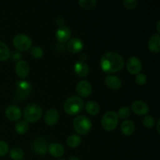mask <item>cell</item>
I'll return each mask as SVG.
<instances>
[{
    "label": "cell",
    "instance_id": "cell-1",
    "mask_svg": "<svg viewBox=\"0 0 160 160\" xmlns=\"http://www.w3.org/2000/svg\"><path fill=\"white\" fill-rule=\"evenodd\" d=\"M102 70L106 73H115L122 70L124 66V59L119 53L109 52L102 56L100 60Z\"/></svg>",
    "mask_w": 160,
    "mask_h": 160
},
{
    "label": "cell",
    "instance_id": "cell-2",
    "mask_svg": "<svg viewBox=\"0 0 160 160\" xmlns=\"http://www.w3.org/2000/svg\"><path fill=\"white\" fill-rule=\"evenodd\" d=\"M64 110L69 115H76L84 108V102L78 96H71L67 98L63 105Z\"/></svg>",
    "mask_w": 160,
    "mask_h": 160
},
{
    "label": "cell",
    "instance_id": "cell-3",
    "mask_svg": "<svg viewBox=\"0 0 160 160\" xmlns=\"http://www.w3.org/2000/svg\"><path fill=\"white\" fill-rule=\"evenodd\" d=\"M42 115V109L39 105L31 103L28 105L23 111V117L27 122L34 123L39 120Z\"/></svg>",
    "mask_w": 160,
    "mask_h": 160
},
{
    "label": "cell",
    "instance_id": "cell-4",
    "mask_svg": "<svg viewBox=\"0 0 160 160\" xmlns=\"http://www.w3.org/2000/svg\"><path fill=\"white\" fill-rule=\"evenodd\" d=\"M73 128L79 134H86L92 128V122L85 116H78L73 120Z\"/></svg>",
    "mask_w": 160,
    "mask_h": 160
},
{
    "label": "cell",
    "instance_id": "cell-5",
    "mask_svg": "<svg viewBox=\"0 0 160 160\" xmlns=\"http://www.w3.org/2000/svg\"><path fill=\"white\" fill-rule=\"evenodd\" d=\"M119 122V117L114 111L106 112L102 117V126L106 131H113L117 128Z\"/></svg>",
    "mask_w": 160,
    "mask_h": 160
},
{
    "label": "cell",
    "instance_id": "cell-6",
    "mask_svg": "<svg viewBox=\"0 0 160 160\" xmlns=\"http://www.w3.org/2000/svg\"><path fill=\"white\" fill-rule=\"evenodd\" d=\"M12 42L15 48L20 51H28L32 45L31 38L24 34H17L13 38Z\"/></svg>",
    "mask_w": 160,
    "mask_h": 160
},
{
    "label": "cell",
    "instance_id": "cell-7",
    "mask_svg": "<svg viewBox=\"0 0 160 160\" xmlns=\"http://www.w3.org/2000/svg\"><path fill=\"white\" fill-rule=\"evenodd\" d=\"M31 91V85L26 81H18L16 83V93L17 98L22 99L25 98L30 95Z\"/></svg>",
    "mask_w": 160,
    "mask_h": 160
},
{
    "label": "cell",
    "instance_id": "cell-8",
    "mask_svg": "<svg viewBox=\"0 0 160 160\" xmlns=\"http://www.w3.org/2000/svg\"><path fill=\"white\" fill-rule=\"evenodd\" d=\"M142 68V62L138 58L132 56V57L128 59V62H127V69H128V72L131 73V74L137 75L138 73H140Z\"/></svg>",
    "mask_w": 160,
    "mask_h": 160
},
{
    "label": "cell",
    "instance_id": "cell-9",
    "mask_svg": "<svg viewBox=\"0 0 160 160\" xmlns=\"http://www.w3.org/2000/svg\"><path fill=\"white\" fill-rule=\"evenodd\" d=\"M15 70L17 74L20 78H26L30 73V65L26 60H20L15 66Z\"/></svg>",
    "mask_w": 160,
    "mask_h": 160
},
{
    "label": "cell",
    "instance_id": "cell-10",
    "mask_svg": "<svg viewBox=\"0 0 160 160\" xmlns=\"http://www.w3.org/2000/svg\"><path fill=\"white\" fill-rule=\"evenodd\" d=\"M77 92L83 98H87L92 94V87L88 81H81L77 85Z\"/></svg>",
    "mask_w": 160,
    "mask_h": 160
},
{
    "label": "cell",
    "instance_id": "cell-11",
    "mask_svg": "<svg viewBox=\"0 0 160 160\" xmlns=\"http://www.w3.org/2000/svg\"><path fill=\"white\" fill-rule=\"evenodd\" d=\"M32 149L38 155H45L48 151V146L45 139L38 138L32 144Z\"/></svg>",
    "mask_w": 160,
    "mask_h": 160
},
{
    "label": "cell",
    "instance_id": "cell-12",
    "mask_svg": "<svg viewBox=\"0 0 160 160\" xmlns=\"http://www.w3.org/2000/svg\"><path fill=\"white\" fill-rule=\"evenodd\" d=\"M6 116L11 121H17L20 119L22 116L21 110L17 106H9L6 109Z\"/></svg>",
    "mask_w": 160,
    "mask_h": 160
},
{
    "label": "cell",
    "instance_id": "cell-13",
    "mask_svg": "<svg viewBox=\"0 0 160 160\" xmlns=\"http://www.w3.org/2000/svg\"><path fill=\"white\" fill-rule=\"evenodd\" d=\"M56 37L58 42H60V43H64L70 38L71 31H70V28H67V27L61 26L56 31Z\"/></svg>",
    "mask_w": 160,
    "mask_h": 160
},
{
    "label": "cell",
    "instance_id": "cell-14",
    "mask_svg": "<svg viewBox=\"0 0 160 160\" xmlns=\"http://www.w3.org/2000/svg\"><path fill=\"white\" fill-rule=\"evenodd\" d=\"M132 109L134 113L139 116L146 115L149 111L148 105L141 100H137L132 103Z\"/></svg>",
    "mask_w": 160,
    "mask_h": 160
},
{
    "label": "cell",
    "instance_id": "cell-15",
    "mask_svg": "<svg viewBox=\"0 0 160 160\" xmlns=\"http://www.w3.org/2000/svg\"><path fill=\"white\" fill-rule=\"evenodd\" d=\"M59 118V113L56 109H50L45 115V122L48 126H54L58 122Z\"/></svg>",
    "mask_w": 160,
    "mask_h": 160
},
{
    "label": "cell",
    "instance_id": "cell-16",
    "mask_svg": "<svg viewBox=\"0 0 160 160\" xmlns=\"http://www.w3.org/2000/svg\"><path fill=\"white\" fill-rule=\"evenodd\" d=\"M67 49L73 53H78L83 49L84 48V45L81 39L78 38H71L69 42L67 43Z\"/></svg>",
    "mask_w": 160,
    "mask_h": 160
},
{
    "label": "cell",
    "instance_id": "cell-17",
    "mask_svg": "<svg viewBox=\"0 0 160 160\" xmlns=\"http://www.w3.org/2000/svg\"><path fill=\"white\" fill-rule=\"evenodd\" d=\"M48 151L53 157H60L64 154V148L61 144L57 142L51 143L48 147Z\"/></svg>",
    "mask_w": 160,
    "mask_h": 160
},
{
    "label": "cell",
    "instance_id": "cell-18",
    "mask_svg": "<svg viewBox=\"0 0 160 160\" xmlns=\"http://www.w3.org/2000/svg\"><path fill=\"white\" fill-rule=\"evenodd\" d=\"M105 83L110 89L117 90L122 85V82L120 78L113 75H108L105 78Z\"/></svg>",
    "mask_w": 160,
    "mask_h": 160
},
{
    "label": "cell",
    "instance_id": "cell-19",
    "mask_svg": "<svg viewBox=\"0 0 160 160\" xmlns=\"http://www.w3.org/2000/svg\"><path fill=\"white\" fill-rule=\"evenodd\" d=\"M148 48L152 52L158 53L160 50V36L159 34H154L148 40Z\"/></svg>",
    "mask_w": 160,
    "mask_h": 160
},
{
    "label": "cell",
    "instance_id": "cell-20",
    "mask_svg": "<svg viewBox=\"0 0 160 160\" xmlns=\"http://www.w3.org/2000/svg\"><path fill=\"white\" fill-rule=\"evenodd\" d=\"M74 71L78 76L85 77L88 74L89 68L84 61H78L74 65Z\"/></svg>",
    "mask_w": 160,
    "mask_h": 160
},
{
    "label": "cell",
    "instance_id": "cell-21",
    "mask_svg": "<svg viewBox=\"0 0 160 160\" xmlns=\"http://www.w3.org/2000/svg\"><path fill=\"white\" fill-rule=\"evenodd\" d=\"M120 130L124 135L130 136L135 131V125L133 121L127 120L121 123Z\"/></svg>",
    "mask_w": 160,
    "mask_h": 160
},
{
    "label": "cell",
    "instance_id": "cell-22",
    "mask_svg": "<svg viewBox=\"0 0 160 160\" xmlns=\"http://www.w3.org/2000/svg\"><path fill=\"white\" fill-rule=\"evenodd\" d=\"M85 109L88 113L95 116L99 112L100 106L97 102L93 101H88L85 105Z\"/></svg>",
    "mask_w": 160,
    "mask_h": 160
},
{
    "label": "cell",
    "instance_id": "cell-23",
    "mask_svg": "<svg viewBox=\"0 0 160 160\" xmlns=\"http://www.w3.org/2000/svg\"><path fill=\"white\" fill-rule=\"evenodd\" d=\"M11 53L9 48L4 42H0V61L7 60L10 58Z\"/></svg>",
    "mask_w": 160,
    "mask_h": 160
},
{
    "label": "cell",
    "instance_id": "cell-24",
    "mask_svg": "<svg viewBox=\"0 0 160 160\" xmlns=\"http://www.w3.org/2000/svg\"><path fill=\"white\" fill-rule=\"evenodd\" d=\"M30 126L28 123L25 120H20V121L17 122V124L15 126V130L18 134H24L29 131Z\"/></svg>",
    "mask_w": 160,
    "mask_h": 160
},
{
    "label": "cell",
    "instance_id": "cell-25",
    "mask_svg": "<svg viewBox=\"0 0 160 160\" xmlns=\"http://www.w3.org/2000/svg\"><path fill=\"white\" fill-rule=\"evenodd\" d=\"M23 156H24V153H23V150L20 148H17V147L12 148L10 153H9V156L13 160H22Z\"/></svg>",
    "mask_w": 160,
    "mask_h": 160
},
{
    "label": "cell",
    "instance_id": "cell-26",
    "mask_svg": "<svg viewBox=\"0 0 160 160\" xmlns=\"http://www.w3.org/2000/svg\"><path fill=\"white\" fill-rule=\"evenodd\" d=\"M81 137L77 135V134H72L67 140V145L70 147H71V148H76V147H78L81 144Z\"/></svg>",
    "mask_w": 160,
    "mask_h": 160
},
{
    "label": "cell",
    "instance_id": "cell-27",
    "mask_svg": "<svg viewBox=\"0 0 160 160\" xmlns=\"http://www.w3.org/2000/svg\"><path fill=\"white\" fill-rule=\"evenodd\" d=\"M78 4L85 9H92L97 4V2L95 0H80Z\"/></svg>",
    "mask_w": 160,
    "mask_h": 160
},
{
    "label": "cell",
    "instance_id": "cell-28",
    "mask_svg": "<svg viewBox=\"0 0 160 160\" xmlns=\"http://www.w3.org/2000/svg\"><path fill=\"white\" fill-rule=\"evenodd\" d=\"M131 109L127 106H123L118 111V117L123 119H128L131 116Z\"/></svg>",
    "mask_w": 160,
    "mask_h": 160
},
{
    "label": "cell",
    "instance_id": "cell-29",
    "mask_svg": "<svg viewBox=\"0 0 160 160\" xmlns=\"http://www.w3.org/2000/svg\"><path fill=\"white\" fill-rule=\"evenodd\" d=\"M31 54L35 59H39L43 56V49L39 46H34L31 49Z\"/></svg>",
    "mask_w": 160,
    "mask_h": 160
},
{
    "label": "cell",
    "instance_id": "cell-30",
    "mask_svg": "<svg viewBox=\"0 0 160 160\" xmlns=\"http://www.w3.org/2000/svg\"><path fill=\"white\" fill-rule=\"evenodd\" d=\"M144 126L147 128H151L154 126L155 120L152 116H145L142 120Z\"/></svg>",
    "mask_w": 160,
    "mask_h": 160
},
{
    "label": "cell",
    "instance_id": "cell-31",
    "mask_svg": "<svg viewBox=\"0 0 160 160\" xmlns=\"http://www.w3.org/2000/svg\"><path fill=\"white\" fill-rule=\"evenodd\" d=\"M135 81L137 84L139 85H143V84H146L147 82V77L145 73H138L135 76Z\"/></svg>",
    "mask_w": 160,
    "mask_h": 160
},
{
    "label": "cell",
    "instance_id": "cell-32",
    "mask_svg": "<svg viewBox=\"0 0 160 160\" xmlns=\"http://www.w3.org/2000/svg\"><path fill=\"white\" fill-rule=\"evenodd\" d=\"M123 4L127 9H132L137 6L138 2L136 0H124L123 2Z\"/></svg>",
    "mask_w": 160,
    "mask_h": 160
},
{
    "label": "cell",
    "instance_id": "cell-33",
    "mask_svg": "<svg viewBox=\"0 0 160 160\" xmlns=\"http://www.w3.org/2000/svg\"><path fill=\"white\" fill-rule=\"evenodd\" d=\"M9 151V145L3 141H0V157L5 156Z\"/></svg>",
    "mask_w": 160,
    "mask_h": 160
},
{
    "label": "cell",
    "instance_id": "cell-34",
    "mask_svg": "<svg viewBox=\"0 0 160 160\" xmlns=\"http://www.w3.org/2000/svg\"><path fill=\"white\" fill-rule=\"evenodd\" d=\"M68 160H81V159L78 157H71V158H70Z\"/></svg>",
    "mask_w": 160,
    "mask_h": 160
},
{
    "label": "cell",
    "instance_id": "cell-35",
    "mask_svg": "<svg viewBox=\"0 0 160 160\" xmlns=\"http://www.w3.org/2000/svg\"><path fill=\"white\" fill-rule=\"evenodd\" d=\"M159 123H160V121L159 120V121H158V123H157V131H158V133L160 132V131H159Z\"/></svg>",
    "mask_w": 160,
    "mask_h": 160
},
{
    "label": "cell",
    "instance_id": "cell-36",
    "mask_svg": "<svg viewBox=\"0 0 160 160\" xmlns=\"http://www.w3.org/2000/svg\"><path fill=\"white\" fill-rule=\"evenodd\" d=\"M159 23H160V22L159 21H158V23H157V30H158V32H159Z\"/></svg>",
    "mask_w": 160,
    "mask_h": 160
}]
</instances>
